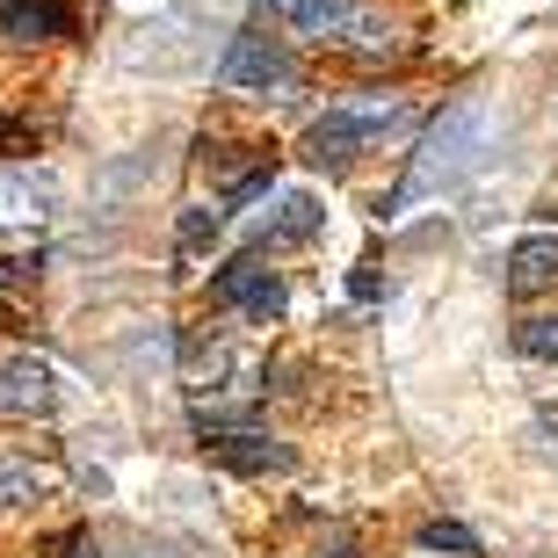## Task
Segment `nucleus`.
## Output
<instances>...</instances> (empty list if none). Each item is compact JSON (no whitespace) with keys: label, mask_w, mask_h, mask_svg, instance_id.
I'll list each match as a JSON object with an SVG mask.
<instances>
[{"label":"nucleus","mask_w":558,"mask_h":558,"mask_svg":"<svg viewBox=\"0 0 558 558\" xmlns=\"http://www.w3.org/2000/svg\"><path fill=\"white\" fill-rule=\"evenodd\" d=\"M494 138H500V109L494 102H478V95H472V102L442 109L435 131L421 138L414 167H407V182H399L392 210H414V204H428V196H442L450 182H464V174L494 153Z\"/></svg>","instance_id":"nucleus-1"},{"label":"nucleus","mask_w":558,"mask_h":558,"mask_svg":"<svg viewBox=\"0 0 558 558\" xmlns=\"http://www.w3.org/2000/svg\"><path fill=\"white\" fill-rule=\"evenodd\" d=\"M399 124V102H377V95H363V102H341V109H327V117H312V131H305V160H319V167H349L355 153H371L385 131Z\"/></svg>","instance_id":"nucleus-2"},{"label":"nucleus","mask_w":558,"mask_h":558,"mask_svg":"<svg viewBox=\"0 0 558 558\" xmlns=\"http://www.w3.org/2000/svg\"><path fill=\"white\" fill-rule=\"evenodd\" d=\"M298 59H290V44L276 37H232L226 59H218V81L226 87H247V95H269V87H290Z\"/></svg>","instance_id":"nucleus-3"},{"label":"nucleus","mask_w":558,"mask_h":558,"mask_svg":"<svg viewBox=\"0 0 558 558\" xmlns=\"http://www.w3.org/2000/svg\"><path fill=\"white\" fill-rule=\"evenodd\" d=\"M218 305H232V312H247L254 327H276L283 319V305H290V290H283V276L276 269H262V262H232V269H218Z\"/></svg>","instance_id":"nucleus-4"},{"label":"nucleus","mask_w":558,"mask_h":558,"mask_svg":"<svg viewBox=\"0 0 558 558\" xmlns=\"http://www.w3.org/2000/svg\"><path fill=\"white\" fill-rule=\"evenodd\" d=\"M59 399H65V385H59L51 363L0 349V414H22V421L29 414H59Z\"/></svg>","instance_id":"nucleus-5"},{"label":"nucleus","mask_w":558,"mask_h":558,"mask_svg":"<svg viewBox=\"0 0 558 558\" xmlns=\"http://www.w3.org/2000/svg\"><path fill=\"white\" fill-rule=\"evenodd\" d=\"M51 218V174L0 167V232H37Z\"/></svg>","instance_id":"nucleus-6"},{"label":"nucleus","mask_w":558,"mask_h":558,"mask_svg":"<svg viewBox=\"0 0 558 558\" xmlns=\"http://www.w3.org/2000/svg\"><path fill=\"white\" fill-rule=\"evenodd\" d=\"M558 283V232H530V240H515V254H508V290L515 298H537V290Z\"/></svg>","instance_id":"nucleus-7"},{"label":"nucleus","mask_w":558,"mask_h":558,"mask_svg":"<svg viewBox=\"0 0 558 558\" xmlns=\"http://www.w3.org/2000/svg\"><path fill=\"white\" fill-rule=\"evenodd\" d=\"M0 37H15V44L73 37V8H59V0H15V8H0Z\"/></svg>","instance_id":"nucleus-8"},{"label":"nucleus","mask_w":558,"mask_h":558,"mask_svg":"<svg viewBox=\"0 0 558 558\" xmlns=\"http://www.w3.org/2000/svg\"><path fill=\"white\" fill-rule=\"evenodd\" d=\"M319 226H327L319 196L290 189V196H276V210H269V218H262V240H269V247H298V240H312Z\"/></svg>","instance_id":"nucleus-9"},{"label":"nucleus","mask_w":558,"mask_h":558,"mask_svg":"<svg viewBox=\"0 0 558 558\" xmlns=\"http://www.w3.org/2000/svg\"><path fill=\"white\" fill-rule=\"evenodd\" d=\"M210 450H218V464H232V472H290V450L269 442V435H254V428H226Z\"/></svg>","instance_id":"nucleus-10"},{"label":"nucleus","mask_w":558,"mask_h":558,"mask_svg":"<svg viewBox=\"0 0 558 558\" xmlns=\"http://www.w3.org/2000/svg\"><path fill=\"white\" fill-rule=\"evenodd\" d=\"M124 65H138V73H174V65H189V37H182V22L138 29V37L124 44Z\"/></svg>","instance_id":"nucleus-11"},{"label":"nucleus","mask_w":558,"mask_h":558,"mask_svg":"<svg viewBox=\"0 0 558 558\" xmlns=\"http://www.w3.org/2000/svg\"><path fill=\"white\" fill-rule=\"evenodd\" d=\"M262 8H269L276 22H283V29H333V22L349 15V0H262Z\"/></svg>","instance_id":"nucleus-12"},{"label":"nucleus","mask_w":558,"mask_h":558,"mask_svg":"<svg viewBox=\"0 0 558 558\" xmlns=\"http://www.w3.org/2000/svg\"><path fill=\"white\" fill-rule=\"evenodd\" d=\"M51 494V478L37 464H22V457H0V508H29V500Z\"/></svg>","instance_id":"nucleus-13"},{"label":"nucleus","mask_w":558,"mask_h":558,"mask_svg":"<svg viewBox=\"0 0 558 558\" xmlns=\"http://www.w3.org/2000/svg\"><path fill=\"white\" fill-rule=\"evenodd\" d=\"M421 551H428V558H478V537H472V530H464V522H442V515H435V522H421Z\"/></svg>","instance_id":"nucleus-14"},{"label":"nucleus","mask_w":558,"mask_h":558,"mask_svg":"<svg viewBox=\"0 0 558 558\" xmlns=\"http://www.w3.org/2000/svg\"><path fill=\"white\" fill-rule=\"evenodd\" d=\"M226 232V210H210V204H189L182 210V226H174V240H182V254H204L210 240Z\"/></svg>","instance_id":"nucleus-15"},{"label":"nucleus","mask_w":558,"mask_h":558,"mask_svg":"<svg viewBox=\"0 0 558 558\" xmlns=\"http://www.w3.org/2000/svg\"><path fill=\"white\" fill-rule=\"evenodd\" d=\"M522 349H530V355H551V363H558V319H530V327H522Z\"/></svg>","instance_id":"nucleus-16"},{"label":"nucleus","mask_w":558,"mask_h":558,"mask_svg":"<svg viewBox=\"0 0 558 558\" xmlns=\"http://www.w3.org/2000/svg\"><path fill=\"white\" fill-rule=\"evenodd\" d=\"M544 450L558 457V421H551V414H544Z\"/></svg>","instance_id":"nucleus-17"},{"label":"nucleus","mask_w":558,"mask_h":558,"mask_svg":"<svg viewBox=\"0 0 558 558\" xmlns=\"http://www.w3.org/2000/svg\"><path fill=\"white\" fill-rule=\"evenodd\" d=\"M8 276H22V269H8V262H0V283H8Z\"/></svg>","instance_id":"nucleus-18"}]
</instances>
